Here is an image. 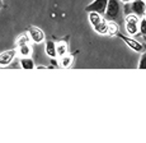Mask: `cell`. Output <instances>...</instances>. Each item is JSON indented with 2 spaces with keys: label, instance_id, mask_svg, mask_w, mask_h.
Segmentation results:
<instances>
[{
  "label": "cell",
  "instance_id": "2",
  "mask_svg": "<svg viewBox=\"0 0 146 143\" xmlns=\"http://www.w3.org/2000/svg\"><path fill=\"white\" fill-rule=\"evenodd\" d=\"M107 21H117L121 17V3L119 0H108V5L104 13Z\"/></svg>",
  "mask_w": 146,
  "mask_h": 143
},
{
  "label": "cell",
  "instance_id": "10",
  "mask_svg": "<svg viewBox=\"0 0 146 143\" xmlns=\"http://www.w3.org/2000/svg\"><path fill=\"white\" fill-rule=\"evenodd\" d=\"M21 66L26 70H31L35 68V61L32 60L29 56H23L21 59Z\"/></svg>",
  "mask_w": 146,
  "mask_h": 143
},
{
  "label": "cell",
  "instance_id": "5",
  "mask_svg": "<svg viewBox=\"0 0 146 143\" xmlns=\"http://www.w3.org/2000/svg\"><path fill=\"white\" fill-rule=\"evenodd\" d=\"M131 8V14H136L137 17H142L146 14V1L144 0H133L128 3Z\"/></svg>",
  "mask_w": 146,
  "mask_h": 143
},
{
  "label": "cell",
  "instance_id": "18",
  "mask_svg": "<svg viewBox=\"0 0 146 143\" xmlns=\"http://www.w3.org/2000/svg\"><path fill=\"white\" fill-rule=\"evenodd\" d=\"M37 68H38V69H44V68H46V66H43V65H38Z\"/></svg>",
  "mask_w": 146,
  "mask_h": 143
},
{
  "label": "cell",
  "instance_id": "6",
  "mask_svg": "<svg viewBox=\"0 0 146 143\" xmlns=\"http://www.w3.org/2000/svg\"><path fill=\"white\" fill-rule=\"evenodd\" d=\"M117 37H119L121 40L123 41V42H126V45H127L128 47H131L133 51H136V52L142 51V45L140 44L139 41L133 40V38H131V37H127V36L122 35V33H119V32L117 33Z\"/></svg>",
  "mask_w": 146,
  "mask_h": 143
},
{
  "label": "cell",
  "instance_id": "9",
  "mask_svg": "<svg viewBox=\"0 0 146 143\" xmlns=\"http://www.w3.org/2000/svg\"><path fill=\"white\" fill-rule=\"evenodd\" d=\"M46 54L51 58L57 56V46L53 44V41H47L46 42Z\"/></svg>",
  "mask_w": 146,
  "mask_h": 143
},
{
  "label": "cell",
  "instance_id": "8",
  "mask_svg": "<svg viewBox=\"0 0 146 143\" xmlns=\"http://www.w3.org/2000/svg\"><path fill=\"white\" fill-rule=\"evenodd\" d=\"M14 56H15V50H8V51H4L0 54V65L5 66L9 65L13 61Z\"/></svg>",
  "mask_w": 146,
  "mask_h": 143
},
{
  "label": "cell",
  "instance_id": "19",
  "mask_svg": "<svg viewBox=\"0 0 146 143\" xmlns=\"http://www.w3.org/2000/svg\"><path fill=\"white\" fill-rule=\"evenodd\" d=\"M123 3H128V1H131V0H122Z\"/></svg>",
  "mask_w": 146,
  "mask_h": 143
},
{
  "label": "cell",
  "instance_id": "16",
  "mask_svg": "<svg viewBox=\"0 0 146 143\" xmlns=\"http://www.w3.org/2000/svg\"><path fill=\"white\" fill-rule=\"evenodd\" d=\"M139 69H146V52H144V54H142V56H141V59H140Z\"/></svg>",
  "mask_w": 146,
  "mask_h": 143
},
{
  "label": "cell",
  "instance_id": "1",
  "mask_svg": "<svg viewBox=\"0 0 146 143\" xmlns=\"http://www.w3.org/2000/svg\"><path fill=\"white\" fill-rule=\"evenodd\" d=\"M89 22L95 30V32L100 33V35L108 33V22L106 18H103L102 14L97 12H90L89 13Z\"/></svg>",
  "mask_w": 146,
  "mask_h": 143
},
{
  "label": "cell",
  "instance_id": "15",
  "mask_svg": "<svg viewBox=\"0 0 146 143\" xmlns=\"http://www.w3.org/2000/svg\"><path fill=\"white\" fill-rule=\"evenodd\" d=\"M28 42H29V37H28L27 35L21 36V37L17 40V44H18V46H23V45H27Z\"/></svg>",
  "mask_w": 146,
  "mask_h": 143
},
{
  "label": "cell",
  "instance_id": "11",
  "mask_svg": "<svg viewBox=\"0 0 146 143\" xmlns=\"http://www.w3.org/2000/svg\"><path fill=\"white\" fill-rule=\"evenodd\" d=\"M118 26H117V23L114 21H111L108 23V35L111 36H117V33H118Z\"/></svg>",
  "mask_w": 146,
  "mask_h": 143
},
{
  "label": "cell",
  "instance_id": "14",
  "mask_svg": "<svg viewBox=\"0 0 146 143\" xmlns=\"http://www.w3.org/2000/svg\"><path fill=\"white\" fill-rule=\"evenodd\" d=\"M67 52V46L65 44H61L57 46V55L58 56H64V55H66Z\"/></svg>",
  "mask_w": 146,
  "mask_h": 143
},
{
  "label": "cell",
  "instance_id": "3",
  "mask_svg": "<svg viewBox=\"0 0 146 143\" xmlns=\"http://www.w3.org/2000/svg\"><path fill=\"white\" fill-rule=\"evenodd\" d=\"M107 5H108V0H94V1H92L90 4L85 7V12H97L103 15L106 13Z\"/></svg>",
  "mask_w": 146,
  "mask_h": 143
},
{
  "label": "cell",
  "instance_id": "13",
  "mask_svg": "<svg viewBox=\"0 0 146 143\" xmlns=\"http://www.w3.org/2000/svg\"><path fill=\"white\" fill-rule=\"evenodd\" d=\"M19 52H21L23 56H29L31 55V47L27 45H23V46H19Z\"/></svg>",
  "mask_w": 146,
  "mask_h": 143
},
{
  "label": "cell",
  "instance_id": "4",
  "mask_svg": "<svg viewBox=\"0 0 146 143\" xmlns=\"http://www.w3.org/2000/svg\"><path fill=\"white\" fill-rule=\"evenodd\" d=\"M126 30L130 35H136L139 32V17L136 14L126 15Z\"/></svg>",
  "mask_w": 146,
  "mask_h": 143
},
{
  "label": "cell",
  "instance_id": "7",
  "mask_svg": "<svg viewBox=\"0 0 146 143\" xmlns=\"http://www.w3.org/2000/svg\"><path fill=\"white\" fill-rule=\"evenodd\" d=\"M28 33H29V37L32 38L35 42H42L44 40V33L43 31L38 27H33V26H29L27 28Z\"/></svg>",
  "mask_w": 146,
  "mask_h": 143
},
{
  "label": "cell",
  "instance_id": "12",
  "mask_svg": "<svg viewBox=\"0 0 146 143\" xmlns=\"http://www.w3.org/2000/svg\"><path fill=\"white\" fill-rule=\"evenodd\" d=\"M71 64H72V56L71 55H64L62 59H61V65H62L64 68H69Z\"/></svg>",
  "mask_w": 146,
  "mask_h": 143
},
{
  "label": "cell",
  "instance_id": "17",
  "mask_svg": "<svg viewBox=\"0 0 146 143\" xmlns=\"http://www.w3.org/2000/svg\"><path fill=\"white\" fill-rule=\"evenodd\" d=\"M140 32L142 35H146V18L141 19V22H140Z\"/></svg>",
  "mask_w": 146,
  "mask_h": 143
}]
</instances>
